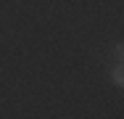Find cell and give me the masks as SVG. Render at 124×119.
<instances>
[{
    "mask_svg": "<svg viewBox=\"0 0 124 119\" xmlns=\"http://www.w3.org/2000/svg\"><path fill=\"white\" fill-rule=\"evenodd\" d=\"M111 82H114L116 87H122V85H124V69H122V64H116V66L111 69Z\"/></svg>",
    "mask_w": 124,
    "mask_h": 119,
    "instance_id": "cell-1",
    "label": "cell"
},
{
    "mask_svg": "<svg viewBox=\"0 0 124 119\" xmlns=\"http://www.w3.org/2000/svg\"><path fill=\"white\" fill-rule=\"evenodd\" d=\"M114 58H116V64H122V58H124V48H122V45L114 48Z\"/></svg>",
    "mask_w": 124,
    "mask_h": 119,
    "instance_id": "cell-2",
    "label": "cell"
}]
</instances>
